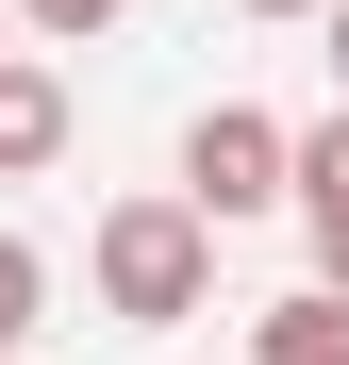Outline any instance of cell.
Returning <instances> with one entry per match:
<instances>
[{
  "label": "cell",
  "instance_id": "cell-3",
  "mask_svg": "<svg viewBox=\"0 0 349 365\" xmlns=\"http://www.w3.org/2000/svg\"><path fill=\"white\" fill-rule=\"evenodd\" d=\"M67 150V67H34V50H0V182H34Z\"/></svg>",
  "mask_w": 349,
  "mask_h": 365
},
{
  "label": "cell",
  "instance_id": "cell-10",
  "mask_svg": "<svg viewBox=\"0 0 349 365\" xmlns=\"http://www.w3.org/2000/svg\"><path fill=\"white\" fill-rule=\"evenodd\" d=\"M250 17H316V0H250Z\"/></svg>",
  "mask_w": 349,
  "mask_h": 365
},
{
  "label": "cell",
  "instance_id": "cell-9",
  "mask_svg": "<svg viewBox=\"0 0 349 365\" xmlns=\"http://www.w3.org/2000/svg\"><path fill=\"white\" fill-rule=\"evenodd\" d=\"M316 17H333V83H349V0H316Z\"/></svg>",
  "mask_w": 349,
  "mask_h": 365
},
{
  "label": "cell",
  "instance_id": "cell-7",
  "mask_svg": "<svg viewBox=\"0 0 349 365\" xmlns=\"http://www.w3.org/2000/svg\"><path fill=\"white\" fill-rule=\"evenodd\" d=\"M17 17H34V34H50V50H84V34H100V17H116V0H17Z\"/></svg>",
  "mask_w": 349,
  "mask_h": 365
},
{
  "label": "cell",
  "instance_id": "cell-11",
  "mask_svg": "<svg viewBox=\"0 0 349 365\" xmlns=\"http://www.w3.org/2000/svg\"><path fill=\"white\" fill-rule=\"evenodd\" d=\"M0 17H17V0H0Z\"/></svg>",
  "mask_w": 349,
  "mask_h": 365
},
{
  "label": "cell",
  "instance_id": "cell-6",
  "mask_svg": "<svg viewBox=\"0 0 349 365\" xmlns=\"http://www.w3.org/2000/svg\"><path fill=\"white\" fill-rule=\"evenodd\" d=\"M316 200H349V116H333V133H300V216Z\"/></svg>",
  "mask_w": 349,
  "mask_h": 365
},
{
  "label": "cell",
  "instance_id": "cell-2",
  "mask_svg": "<svg viewBox=\"0 0 349 365\" xmlns=\"http://www.w3.org/2000/svg\"><path fill=\"white\" fill-rule=\"evenodd\" d=\"M183 200L233 232V216H283L300 200V133H283V116H250V100H216L200 133H183Z\"/></svg>",
  "mask_w": 349,
  "mask_h": 365
},
{
  "label": "cell",
  "instance_id": "cell-4",
  "mask_svg": "<svg viewBox=\"0 0 349 365\" xmlns=\"http://www.w3.org/2000/svg\"><path fill=\"white\" fill-rule=\"evenodd\" d=\"M250 365H349V299H333V282L266 299V316H250Z\"/></svg>",
  "mask_w": 349,
  "mask_h": 365
},
{
  "label": "cell",
  "instance_id": "cell-1",
  "mask_svg": "<svg viewBox=\"0 0 349 365\" xmlns=\"http://www.w3.org/2000/svg\"><path fill=\"white\" fill-rule=\"evenodd\" d=\"M100 299L133 332H183L200 299H216V216L200 200H116L100 216Z\"/></svg>",
  "mask_w": 349,
  "mask_h": 365
},
{
  "label": "cell",
  "instance_id": "cell-5",
  "mask_svg": "<svg viewBox=\"0 0 349 365\" xmlns=\"http://www.w3.org/2000/svg\"><path fill=\"white\" fill-rule=\"evenodd\" d=\"M34 299H50V266L17 250V232H0V349H17V332H34Z\"/></svg>",
  "mask_w": 349,
  "mask_h": 365
},
{
  "label": "cell",
  "instance_id": "cell-8",
  "mask_svg": "<svg viewBox=\"0 0 349 365\" xmlns=\"http://www.w3.org/2000/svg\"><path fill=\"white\" fill-rule=\"evenodd\" d=\"M316 282L349 299V200H316Z\"/></svg>",
  "mask_w": 349,
  "mask_h": 365
}]
</instances>
